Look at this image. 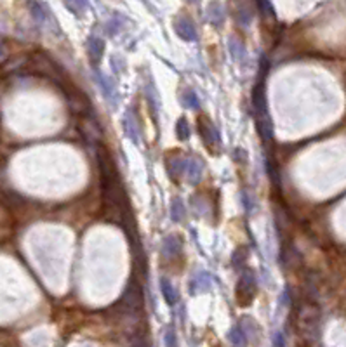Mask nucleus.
I'll return each mask as SVG.
<instances>
[{
	"instance_id": "f257e3e1",
	"label": "nucleus",
	"mask_w": 346,
	"mask_h": 347,
	"mask_svg": "<svg viewBox=\"0 0 346 347\" xmlns=\"http://www.w3.org/2000/svg\"><path fill=\"white\" fill-rule=\"evenodd\" d=\"M258 283L252 271H245L236 283V302L239 305H249L256 297Z\"/></svg>"
},
{
	"instance_id": "f03ea898",
	"label": "nucleus",
	"mask_w": 346,
	"mask_h": 347,
	"mask_svg": "<svg viewBox=\"0 0 346 347\" xmlns=\"http://www.w3.org/2000/svg\"><path fill=\"white\" fill-rule=\"evenodd\" d=\"M198 134L209 149H212L214 146L220 143V132H217V129L212 125V122L206 115L198 117Z\"/></svg>"
},
{
	"instance_id": "7ed1b4c3",
	"label": "nucleus",
	"mask_w": 346,
	"mask_h": 347,
	"mask_svg": "<svg viewBox=\"0 0 346 347\" xmlns=\"http://www.w3.org/2000/svg\"><path fill=\"white\" fill-rule=\"evenodd\" d=\"M176 31H177V35L183 36L185 40H195L197 38L195 26L188 17H179V20L176 21Z\"/></svg>"
},
{
	"instance_id": "20e7f679",
	"label": "nucleus",
	"mask_w": 346,
	"mask_h": 347,
	"mask_svg": "<svg viewBox=\"0 0 346 347\" xmlns=\"http://www.w3.org/2000/svg\"><path fill=\"white\" fill-rule=\"evenodd\" d=\"M103 49H104V44L101 38L90 36L87 40V51H89V57H90V61H93V65H98V61L101 59Z\"/></svg>"
},
{
	"instance_id": "39448f33",
	"label": "nucleus",
	"mask_w": 346,
	"mask_h": 347,
	"mask_svg": "<svg viewBox=\"0 0 346 347\" xmlns=\"http://www.w3.org/2000/svg\"><path fill=\"white\" fill-rule=\"evenodd\" d=\"M181 248H183V243L177 236H169V238L163 240V252L169 254V257L177 255L181 252Z\"/></svg>"
},
{
	"instance_id": "423d86ee",
	"label": "nucleus",
	"mask_w": 346,
	"mask_h": 347,
	"mask_svg": "<svg viewBox=\"0 0 346 347\" xmlns=\"http://www.w3.org/2000/svg\"><path fill=\"white\" fill-rule=\"evenodd\" d=\"M160 285H162V292H163V297H166V300H167V302H169L171 305H172V304H176V300H177V294L174 292V288H172V285H171V283L167 281L166 278H162Z\"/></svg>"
},
{
	"instance_id": "0eeeda50",
	"label": "nucleus",
	"mask_w": 346,
	"mask_h": 347,
	"mask_svg": "<svg viewBox=\"0 0 346 347\" xmlns=\"http://www.w3.org/2000/svg\"><path fill=\"white\" fill-rule=\"evenodd\" d=\"M176 134H177V138H179V139H188L190 138V127H188V122H186L185 118H181V120L177 122Z\"/></svg>"
},
{
	"instance_id": "6e6552de",
	"label": "nucleus",
	"mask_w": 346,
	"mask_h": 347,
	"mask_svg": "<svg viewBox=\"0 0 346 347\" xmlns=\"http://www.w3.org/2000/svg\"><path fill=\"white\" fill-rule=\"evenodd\" d=\"M171 216H172V219H174V221H177V222H179L181 219L185 217V208H183V205H181L179 200H174V202H172Z\"/></svg>"
},
{
	"instance_id": "1a4fd4ad",
	"label": "nucleus",
	"mask_w": 346,
	"mask_h": 347,
	"mask_svg": "<svg viewBox=\"0 0 346 347\" xmlns=\"http://www.w3.org/2000/svg\"><path fill=\"white\" fill-rule=\"evenodd\" d=\"M181 101L185 103V106L193 108V109H198V99H197V94L192 92V90H188V92H186V94H183Z\"/></svg>"
},
{
	"instance_id": "9d476101",
	"label": "nucleus",
	"mask_w": 346,
	"mask_h": 347,
	"mask_svg": "<svg viewBox=\"0 0 346 347\" xmlns=\"http://www.w3.org/2000/svg\"><path fill=\"white\" fill-rule=\"evenodd\" d=\"M230 339H231V342H233L236 347H244L245 345V333H244L242 328H235V330L231 332Z\"/></svg>"
},
{
	"instance_id": "9b49d317",
	"label": "nucleus",
	"mask_w": 346,
	"mask_h": 347,
	"mask_svg": "<svg viewBox=\"0 0 346 347\" xmlns=\"http://www.w3.org/2000/svg\"><path fill=\"white\" fill-rule=\"evenodd\" d=\"M166 345L167 347H177V340H176L174 330H167V333H166Z\"/></svg>"
},
{
	"instance_id": "f8f14e48",
	"label": "nucleus",
	"mask_w": 346,
	"mask_h": 347,
	"mask_svg": "<svg viewBox=\"0 0 346 347\" xmlns=\"http://www.w3.org/2000/svg\"><path fill=\"white\" fill-rule=\"evenodd\" d=\"M133 344H134V347H150L144 337H138V339H134Z\"/></svg>"
}]
</instances>
